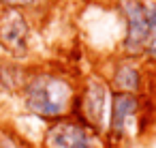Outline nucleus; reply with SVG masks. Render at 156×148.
<instances>
[{
	"label": "nucleus",
	"mask_w": 156,
	"mask_h": 148,
	"mask_svg": "<svg viewBox=\"0 0 156 148\" xmlns=\"http://www.w3.org/2000/svg\"><path fill=\"white\" fill-rule=\"evenodd\" d=\"M22 90L24 109L41 120L54 122L73 114L77 86L71 77L56 71H34L26 75Z\"/></svg>",
	"instance_id": "obj_1"
},
{
	"label": "nucleus",
	"mask_w": 156,
	"mask_h": 148,
	"mask_svg": "<svg viewBox=\"0 0 156 148\" xmlns=\"http://www.w3.org/2000/svg\"><path fill=\"white\" fill-rule=\"evenodd\" d=\"M109 107H111L109 84L98 75H92L77 88V97H75L71 116H77L81 122H86L90 129H94L96 133H101L105 137L107 122H109Z\"/></svg>",
	"instance_id": "obj_2"
},
{
	"label": "nucleus",
	"mask_w": 156,
	"mask_h": 148,
	"mask_svg": "<svg viewBox=\"0 0 156 148\" xmlns=\"http://www.w3.org/2000/svg\"><path fill=\"white\" fill-rule=\"evenodd\" d=\"M45 148H107L101 133L90 129L77 116H64L47 124L43 135Z\"/></svg>",
	"instance_id": "obj_3"
},
{
	"label": "nucleus",
	"mask_w": 156,
	"mask_h": 148,
	"mask_svg": "<svg viewBox=\"0 0 156 148\" xmlns=\"http://www.w3.org/2000/svg\"><path fill=\"white\" fill-rule=\"evenodd\" d=\"M141 116H143V101L139 94L126 92H111V107H109V122H107V137L111 142H126L141 133Z\"/></svg>",
	"instance_id": "obj_4"
},
{
	"label": "nucleus",
	"mask_w": 156,
	"mask_h": 148,
	"mask_svg": "<svg viewBox=\"0 0 156 148\" xmlns=\"http://www.w3.org/2000/svg\"><path fill=\"white\" fill-rule=\"evenodd\" d=\"M115 9L124 22V37L120 47L124 58L135 60L143 56L147 41V5L145 0H115Z\"/></svg>",
	"instance_id": "obj_5"
},
{
	"label": "nucleus",
	"mask_w": 156,
	"mask_h": 148,
	"mask_svg": "<svg viewBox=\"0 0 156 148\" xmlns=\"http://www.w3.org/2000/svg\"><path fill=\"white\" fill-rule=\"evenodd\" d=\"M30 22L24 11L2 9L0 11V47L7 54L22 58L30 47Z\"/></svg>",
	"instance_id": "obj_6"
},
{
	"label": "nucleus",
	"mask_w": 156,
	"mask_h": 148,
	"mask_svg": "<svg viewBox=\"0 0 156 148\" xmlns=\"http://www.w3.org/2000/svg\"><path fill=\"white\" fill-rule=\"evenodd\" d=\"M111 92H126V94H139L143 88V71L137 60L133 58H120L113 62L107 80Z\"/></svg>",
	"instance_id": "obj_7"
},
{
	"label": "nucleus",
	"mask_w": 156,
	"mask_h": 148,
	"mask_svg": "<svg viewBox=\"0 0 156 148\" xmlns=\"http://www.w3.org/2000/svg\"><path fill=\"white\" fill-rule=\"evenodd\" d=\"M145 5H147V41H145L143 56L150 60H156V0Z\"/></svg>",
	"instance_id": "obj_8"
},
{
	"label": "nucleus",
	"mask_w": 156,
	"mask_h": 148,
	"mask_svg": "<svg viewBox=\"0 0 156 148\" xmlns=\"http://www.w3.org/2000/svg\"><path fill=\"white\" fill-rule=\"evenodd\" d=\"M39 2H41V0H0V5H2L5 9H17V11L37 7Z\"/></svg>",
	"instance_id": "obj_9"
}]
</instances>
